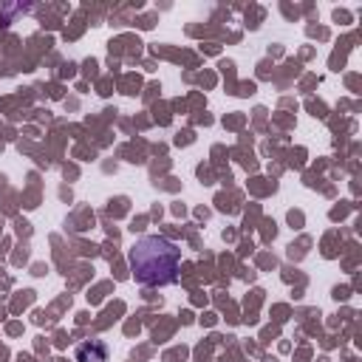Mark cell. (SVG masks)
Returning a JSON list of instances; mask_svg holds the SVG:
<instances>
[{"label":"cell","instance_id":"cell-1","mask_svg":"<svg viewBox=\"0 0 362 362\" xmlns=\"http://www.w3.org/2000/svg\"><path fill=\"white\" fill-rule=\"evenodd\" d=\"M178 263H181V249L161 235H144L130 249V272L144 286L175 283Z\"/></svg>","mask_w":362,"mask_h":362}]
</instances>
